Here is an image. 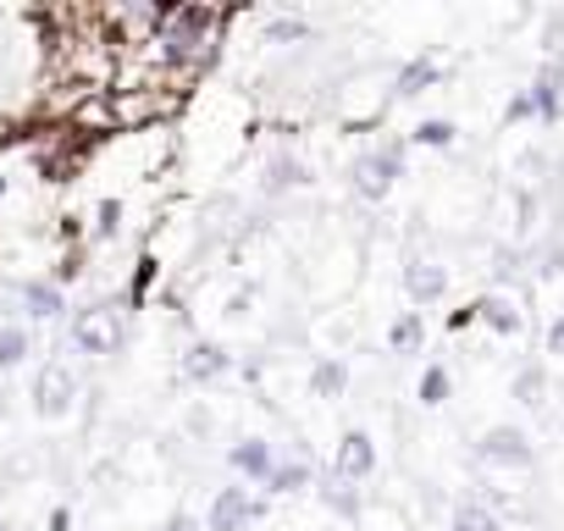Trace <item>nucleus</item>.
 I'll return each mask as SVG.
<instances>
[{
  "mask_svg": "<svg viewBox=\"0 0 564 531\" xmlns=\"http://www.w3.org/2000/svg\"><path fill=\"white\" fill-rule=\"evenodd\" d=\"M377 470V443L366 437V432H344V443H338V454H333V476L338 481H366Z\"/></svg>",
  "mask_w": 564,
  "mask_h": 531,
  "instance_id": "nucleus-6",
  "label": "nucleus"
},
{
  "mask_svg": "<svg viewBox=\"0 0 564 531\" xmlns=\"http://www.w3.org/2000/svg\"><path fill=\"white\" fill-rule=\"evenodd\" d=\"M448 366H426L421 371V404H448Z\"/></svg>",
  "mask_w": 564,
  "mask_h": 531,
  "instance_id": "nucleus-22",
  "label": "nucleus"
},
{
  "mask_svg": "<svg viewBox=\"0 0 564 531\" xmlns=\"http://www.w3.org/2000/svg\"><path fill=\"white\" fill-rule=\"evenodd\" d=\"M67 525H73V520H67V509H56V514H51V531H67Z\"/></svg>",
  "mask_w": 564,
  "mask_h": 531,
  "instance_id": "nucleus-28",
  "label": "nucleus"
},
{
  "mask_svg": "<svg viewBox=\"0 0 564 531\" xmlns=\"http://www.w3.org/2000/svg\"><path fill=\"white\" fill-rule=\"evenodd\" d=\"M448 531H498V514L481 509V503H459L454 520H448Z\"/></svg>",
  "mask_w": 564,
  "mask_h": 531,
  "instance_id": "nucleus-19",
  "label": "nucleus"
},
{
  "mask_svg": "<svg viewBox=\"0 0 564 531\" xmlns=\"http://www.w3.org/2000/svg\"><path fill=\"white\" fill-rule=\"evenodd\" d=\"M73 399H78V377H73V366H67V360H45V366H40V382H34V410L56 421V415L73 410Z\"/></svg>",
  "mask_w": 564,
  "mask_h": 531,
  "instance_id": "nucleus-5",
  "label": "nucleus"
},
{
  "mask_svg": "<svg viewBox=\"0 0 564 531\" xmlns=\"http://www.w3.org/2000/svg\"><path fill=\"white\" fill-rule=\"evenodd\" d=\"M265 487L271 492H300V487H311V465L305 459H276V470H271Z\"/></svg>",
  "mask_w": 564,
  "mask_h": 531,
  "instance_id": "nucleus-18",
  "label": "nucleus"
},
{
  "mask_svg": "<svg viewBox=\"0 0 564 531\" xmlns=\"http://www.w3.org/2000/svg\"><path fill=\"white\" fill-rule=\"evenodd\" d=\"M0 531H7V525H0Z\"/></svg>",
  "mask_w": 564,
  "mask_h": 531,
  "instance_id": "nucleus-29",
  "label": "nucleus"
},
{
  "mask_svg": "<svg viewBox=\"0 0 564 531\" xmlns=\"http://www.w3.org/2000/svg\"><path fill=\"white\" fill-rule=\"evenodd\" d=\"M122 338H128V322H122L117 305H84V311L73 316V349H78V355L106 360V355L122 349Z\"/></svg>",
  "mask_w": 564,
  "mask_h": 531,
  "instance_id": "nucleus-1",
  "label": "nucleus"
},
{
  "mask_svg": "<svg viewBox=\"0 0 564 531\" xmlns=\"http://www.w3.org/2000/svg\"><path fill=\"white\" fill-rule=\"evenodd\" d=\"M426 344V322H421V311H404L393 327H388V349L393 355H415Z\"/></svg>",
  "mask_w": 564,
  "mask_h": 531,
  "instance_id": "nucleus-12",
  "label": "nucleus"
},
{
  "mask_svg": "<svg viewBox=\"0 0 564 531\" xmlns=\"http://www.w3.org/2000/svg\"><path fill=\"white\" fill-rule=\"evenodd\" d=\"M404 294L415 300V305H437L443 294H448V272L437 260H410L404 266Z\"/></svg>",
  "mask_w": 564,
  "mask_h": 531,
  "instance_id": "nucleus-7",
  "label": "nucleus"
},
{
  "mask_svg": "<svg viewBox=\"0 0 564 531\" xmlns=\"http://www.w3.org/2000/svg\"><path fill=\"white\" fill-rule=\"evenodd\" d=\"M300 183H311V172H305V161H294V155H276V161L265 166V194H289V188H300Z\"/></svg>",
  "mask_w": 564,
  "mask_h": 531,
  "instance_id": "nucleus-14",
  "label": "nucleus"
},
{
  "mask_svg": "<svg viewBox=\"0 0 564 531\" xmlns=\"http://www.w3.org/2000/svg\"><path fill=\"white\" fill-rule=\"evenodd\" d=\"M454 133H459L454 122H443V117H426V122L415 128V144H426V150H448V144H454Z\"/></svg>",
  "mask_w": 564,
  "mask_h": 531,
  "instance_id": "nucleus-21",
  "label": "nucleus"
},
{
  "mask_svg": "<svg viewBox=\"0 0 564 531\" xmlns=\"http://www.w3.org/2000/svg\"><path fill=\"white\" fill-rule=\"evenodd\" d=\"M547 349H553V355H558V360H564V316H558V322H553V327H547Z\"/></svg>",
  "mask_w": 564,
  "mask_h": 531,
  "instance_id": "nucleus-26",
  "label": "nucleus"
},
{
  "mask_svg": "<svg viewBox=\"0 0 564 531\" xmlns=\"http://www.w3.org/2000/svg\"><path fill=\"white\" fill-rule=\"evenodd\" d=\"M232 470H243L249 481H271V470H276V454H271V443L265 437H243V443H232Z\"/></svg>",
  "mask_w": 564,
  "mask_h": 531,
  "instance_id": "nucleus-9",
  "label": "nucleus"
},
{
  "mask_svg": "<svg viewBox=\"0 0 564 531\" xmlns=\"http://www.w3.org/2000/svg\"><path fill=\"white\" fill-rule=\"evenodd\" d=\"M95 232H100V238H117V232H122V199H100Z\"/></svg>",
  "mask_w": 564,
  "mask_h": 531,
  "instance_id": "nucleus-25",
  "label": "nucleus"
},
{
  "mask_svg": "<svg viewBox=\"0 0 564 531\" xmlns=\"http://www.w3.org/2000/svg\"><path fill=\"white\" fill-rule=\"evenodd\" d=\"M29 360V333L23 327H0V371H12Z\"/></svg>",
  "mask_w": 564,
  "mask_h": 531,
  "instance_id": "nucleus-20",
  "label": "nucleus"
},
{
  "mask_svg": "<svg viewBox=\"0 0 564 531\" xmlns=\"http://www.w3.org/2000/svg\"><path fill=\"white\" fill-rule=\"evenodd\" d=\"M437 78H443V73H437V62H432V56H415V62H404V73H399V89H393V95H404V100H410V95H426Z\"/></svg>",
  "mask_w": 564,
  "mask_h": 531,
  "instance_id": "nucleus-15",
  "label": "nucleus"
},
{
  "mask_svg": "<svg viewBox=\"0 0 564 531\" xmlns=\"http://www.w3.org/2000/svg\"><path fill=\"white\" fill-rule=\"evenodd\" d=\"M404 177V144H382V150H366L355 166H349V188L360 199H388L393 183Z\"/></svg>",
  "mask_w": 564,
  "mask_h": 531,
  "instance_id": "nucleus-2",
  "label": "nucleus"
},
{
  "mask_svg": "<svg viewBox=\"0 0 564 531\" xmlns=\"http://www.w3.org/2000/svg\"><path fill=\"white\" fill-rule=\"evenodd\" d=\"M509 393H514L525 410H542V404H547V371H542V366H520L514 382H509Z\"/></svg>",
  "mask_w": 564,
  "mask_h": 531,
  "instance_id": "nucleus-13",
  "label": "nucleus"
},
{
  "mask_svg": "<svg viewBox=\"0 0 564 531\" xmlns=\"http://www.w3.org/2000/svg\"><path fill=\"white\" fill-rule=\"evenodd\" d=\"M161 531H205V525H199V520H194V514H172V520H166V525H161Z\"/></svg>",
  "mask_w": 564,
  "mask_h": 531,
  "instance_id": "nucleus-27",
  "label": "nucleus"
},
{
  "mask_svg": "<svg viewBox=\"0 0 564 531\" xmlns=\"http://www.w3.org/2000/svg\"><path fill=\"white\" fill-rule=\"evenodd\" d=\"M18 300H23V311H29L34 322H56V316H62V289H56V283H45V278L23 283V289H18Z\"/></svg>",
  "mask_w": 564,
  "mask_h": 531,
  "instance_id": "nucleus-11",
  "label": "nucleus"
},
{
  "mask_svg": "<svg viewBox=\"0 0 564 531\" xmlns=\"http://www.w3.org/2000/svg\"><path fill=\"white\" fill-rule=\"evenodd\" d=\"M227 371H232V355L221 344H188V355H183V377L188 382H216Z\"/></svg>",
  "mask_w": 564,
  "mask_h": 531,
  "instance_id": "nucleus-8",
  "label": "nucleus"
},
{
  "mask_svg": "<svg viewBox=\"0 0 564 531\" xmlns=\"http://www.w3.org/2000/svg\"><path fill=\"white\" fill-rule=\"evenodd\" d=\"M311 388H316V399H344V388H349V366H344V360H316Z\"/></svg>",
  "mask_w": 564,
  "mask_h": 531,
  "instance_id": "nucleus-17",
  "label": "nucleus"
},
{
  "mask_svg": "<svg viewBox=\"0 0 564 531\" xmlns=\"http://www.w3.org/2000/svg\"><path fill=\"white\" fill-rule=\"evenodd\" d=\"M265 514V503L249 492V487H221L210 498V514H205V531H249L254 520Z\"/></svg>",
  "mask_w": 564,
  "mask_h": 531,
  "instance_id": "nucleus-4",
  "label": "nucleus"
},
{
  "mask_svg": "<svg viewBox=\"0 0 564 531\" xmlns=\"http://www.w3.org/2000/svg\"><path fill=\"white\" fill-rule=\"evenodd\" d=\"M470 311H476V322H481V327H492L498 338H514V333L525 327V322H520V311H514V300H503V294H487V300H476Z\"/></svg>",
  "mask_w": 564,
  "mask_h": 531,
  "instance_id": "nucleus-10",
  "label": "nucleus"
},
{
  "mask_svg": "<svg viewBox=\"0 0 564 531\" xmlns=\"http://www.w3.org/2000/svg\"><path fill=\"white\" fill-rule=\"evenodd\" d=\"M322 498H327V503H333L338 514H355V509H360V498H355V487H349V481H338V476H333V481L322 487Z\"/></svg>",
  "mask_w": 564,
  "mask_h": 531,
  "instance_id": "nucleus-24",
  "label": "nucleus"
},
{
  "mask_svg": "<svg viewBox=\"0 0 564 531\" xmlns=\"http://www.w3.org/2000/svg\"><path fill=\"white\" fill-rule=\"evenodd\" d=\"M525 95H531V117H542V122H553V117L564 111V95H558V73H542V78H536V84H531Z\"/></svg>",
  "mask_w": 564,
  "mask_h": 531,
  "instance_id": "nucleus-16",
  "label": "nucleus"
},
{
  "mask_svg": "<svg viewBox=\"0 0 564 531\" xmlns=\"http://www.w3.org/2000/svg\"><path fill=\"white\" fill-rule=\"evenodd\" d=\"M265 40H271V45H300V40H311V23H305V18H276V23L265 29Z\"/></svg>",
  "mask_w": 564,
  "mask_h": 531,
  "instance_id": "nucleus-23",
  "label": "nucleus"
},
{
  "mask_svg": "<svg viewBox=\"0 0 564 531\" xmlns=\"http://www.w3.org/2000/svg\"><path fill=\"white\" fill-rule=\"evenodd\" d=\"M476 459L481 465H498V470H525L536 459V448H531V437L520 426H487L481 443H476Z\"/></svg>",
  "mask_w": 564,
  "mask_h": 531,
  "instance_id": "nucleus-3",
  "label": "nucleus"
}]
</instances>
